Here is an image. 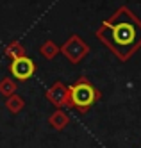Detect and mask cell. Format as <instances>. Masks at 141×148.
I'll use <instances>...</instances> for the list:
<instances>
[{
    "label": "cell",
    "instance_id": "6da1fadb",
    "mask_svg": "<svg viewBox=\"0 0 141 148\" xmlns=\"http://www.w3.org/2000/svg\"><path fill=\"white\" fill-rule=\"evenodd\" d=\"M95 36L118 61L127 62L141 48V20L122 5L100 23Z\"/></svg>",
    "mask_w": 141,
    "mask_h": 148
},
{
    "label": "cell",
    "instance_id": "ba28073f",
    "mask_svg": "<svg viewBox=\"0 0 141 148\" xmlns=\"http://www.w3.org/2000/svg\"><path fill=\"white\" fill-rule=\"evenodd\" d=\"M6 109L9 112H13V114H18L25 109V100L20 97V95H11V97L6 98Z\"/></svg>",
    "mask_w": 141,
    "mask_h": 148
},
{
    "label": "cell",
    "instance_id": "8992f818",
    "mask_svg": "<svg viewBox=\"0 0 141 148\" xmlns=\"http://www.w3.org/2000/svg\"><path fill=\"white\" fill-rule=\"evenodd\" d=\"M48 125L52 127V129H56V130H64L70 125V116L63 109H56L50 114V118H48Z\"/></svg>",
    "mask_w": 141,
    "mask_h": 148
},
{
    "label": "cell",
    "instance_id": "9c48e42d",
    "mask_svg": "<svg viewBox=\"0 0 141 148\" xmlns=\"http://www.w3.org/2000/svg\"><path fill=\"white\" fill-rule=\"evenodd\" d=\"M6 56L9 59H16V57H21V56H27V52H25V47L21 45L20 41H11L6 47Z\"/></svg>",
    "mask_w": 141,
    "mask_h": 148
},
{
    "label": "cell",
    "instance_id": "5b68a950",
    "mask_svg": "<svg viewBox=\"0 0 141 148\" xmlns=\"http://www.w3.org/2000/svg\"><path fill=\"white\" fill-rule=\"evenodd\" d=\"M47 100L54 105L56 109L68 107V86L63 80H56L52 86L47 89Z\"/></svg>",
    "mask_w": 141,
    "mask_h": 148
},
{
    "label": "cell",
    "instance_id": "7a4b0ae2",
    "mask_svg": "<svg viewBox=\"0 0 141 148\" xmlns=\"http://www.w3.org/2000/svg\"><path fill=\"white\" fill-rule=\"evenodd\" d=\"M102 93L88 77H79L72 86H68V107L86 114L95 103H98Z\"/></svg>",
    "mask_w": 141,
    "mask_h": 148
},
{
    "label": "cell",
    "instance_id": "30bf717a",
    "mask_svg": "<svg viewBox=\"0 0 141 148\" xmlns=\"http://www.w3.org/2000/svg\"><path fill=\"white\" fill-rule=\"evenodd\" d=\"M18 89L16 86V82L13 77H4V79H0V95H4V97H11V95H14Z\"/></svg>",
    "mask_w": 141,
    "mask_h": 148
},
{
    "label": "cell",
    "instance_id": "3957f363",
    "mask_svg": "<svg viewBox=\"0 0 141 148\" xmlns=\"http://www.w3.org/2000/svg\"><path fill=\"white\" fill-rule=\"evenodd\" d=\"M59 48H61V54L66 57L72 64H79L80 61H84L86 57H88L89 50H91L89 45L77 34H72Z\"/></svg>",
    "mask_w": 141,
    "mask_h": 148
},
{
    "label": "cell",
    "instance_id": "277c9868",
    "mask_svg": "<svg viewBox=\"0 0 141 148\" xmlns=\"http://www.w3.org/2000/svg\"><path fill=\"white\" fill-rule=\"evenodd\" d=\"M9 73L13 75V79L20 80V82H25L36 73V62L29 56H21V57H16V59H11Z\"/></svg>",
    "mask_w": 141,
    "mask_h": 148
},
{
    "label": "cell",
    "instance_id": "52a82bcc",
    "mask_svg": "<svg viewBox=\"0 0 141 148\" xmlns=\"http://www.w3.org/2000/svg\"><path fill=\"white\" fill-rule=\"evenodd\" d=\"M39 54H41V57H45L47 61H52V59H56L57 54H61V48H59V45L56 43V41L45 39L41 43V47H39Z\"/></svg>",
    "mask_w": 141,
    "mask_h": 148
}]
</instances>
